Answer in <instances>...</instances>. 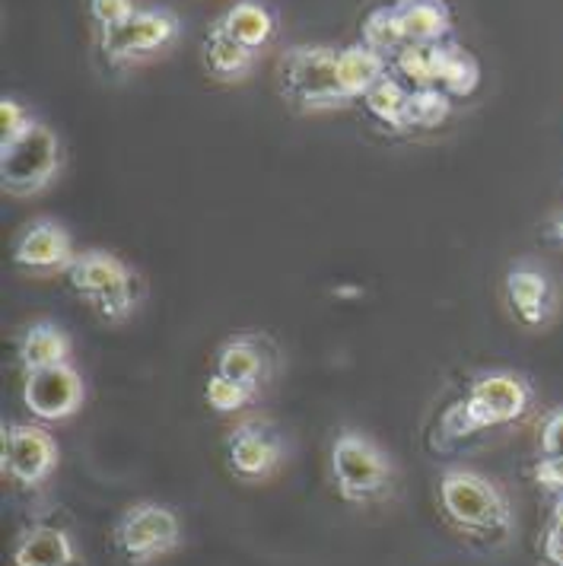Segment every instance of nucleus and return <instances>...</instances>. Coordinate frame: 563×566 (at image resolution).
Instances as JSON below:
<instances>
[{
    "instance_id": "f8f14e48",
    "label": "nucleus",
    "mask_w": 563,
    "mask_h": 566,
    "mask_svg": "<svg viewBox=\"0 0 563 566\" xmlns=\"http://www.w3.org/2000/svg\"><path fill=\"white\" fill-rule=\"evenodd\" d=\"M10 258H13V268L29 277H54V274H67L77 252H74L71 232L58 220L45 217L20 230V235L13 239Z\"/></svg>"
},
{
    "instance_id": "412c9836",
    "label": "nucleus",
    "mask_w": 563,
    "mask_h": 566,
    "mask_svg": "<svg viewBox=\"0 0 563 566\" xmlns=\"http://www.w3.org/2000/svg\"><path fill=\"white\" fill-rule=\"evenodd\" d=\"M481 83V64L471 52H465L456 42H439V64H436V86L442 93L471 96Z\"/></svg>"
},
{
    "instance_id": "6ab92c4d",
    "label": "nucleus",
    "mask_w": 563,
    "mask_h": 566,
    "mask_svg": "<svg viewBox=\"0 0 563 566\" xmlns=\"http://www.w3.org/2000/svg\"><path fill=\"white\" fill-rule=\"evenodd\" d=\"M217 27L223 29L230 39H236L239 45H246L252 52H261L274 39L278 20H274V13L264 3H258V0H239V3H232L230 10L217 20Z\"/></svg>"
},
{
    "instance_id": "1a4fd4ad",
    "label": "nucleus",
    "mask_w": 563,
    "mask_h": 566,
    "mask_svg": "<svg viewBox=\"0 0 563 566\" xmlns=\"http://www.w3.org/2000/svg\"><path fill=\"white\" fill-rule=\"evenodd\" d=\"M3 474L17 481L20 488H42L61 462L58 439L35 423H3V442H0Z\"/></svg>"
},
{
    "instance_id": "4be33fe9",
    "label": "nucleus",
    "mask_w": 563,
    "mask_h": 566,
    "mask_svg": "<svg viewBox=\"0 0 563 566\" xmlns=\"http://www.w3.org/2000/svg\"><path fill=\"white\" fill-rule=\"evenodd\" d=\"M452 115V96L439 86H420L410 90L405 105V134L408 130H434Z\"/></svg>"
},
{
    "instance_id": "c756f323",
    "label": "nucleus",
    "mask_w": 563,
    "mask_h": 566,
    "mask_svg": "<svg viewBox=\"0 0 563 566\" xmlns=\"http://www.w3.org/2000/svg\"><path fill=\"white\" fill-rule=\"evenodd\" d=\"M29 125H32V115H29L27 108L17 103V99L3 96V103H0V144L13 140V137L23 134Z\"/></svg>"
},
{
    "instance_id": "f257e3e1",
    "label": "nucleus",
    "mask_w": 563,
    "mask_h": 566,
    "mask_svg": "<svg viewBox=\"0 0 563 566\" xmlns=\"http://www.w3.org/2000/svg\"><path fill=\"white\" fill-rule=\"evenodd\" d=\"M436 496L446 522L465 538L503 544L512 535L510 496L481 471L449 468L436 484Z\"/></svg>"
},
{
    "instance_id": "9d476101",
    "label": "nucleus",
    "mask_w": 563,
    "mask_h": 566,
    "mask_svg": "<svg viewBox=\"0 0 563 566\" xmlns=\"http://www.w3.org/2000/svg\"><path fill=\"white\" fill-rule=\"evenodd\" d=\"M179 29V17L173 10L147 7V10H137L128 23L108 29V32H100V45H103V54L108 64H128V61L150 57L159 49L173 45Z\"/></svg>"
},
{
    "instance_id": "2eb2a0df",
    "label": "nucleus",
    "mask_w": 563,
    "mask_h": 566,
    "mask_svg": "<svg viewBox=\"0 0 563 566\" xmlns=\"http://www.w3.org/2000/svg\"><path fill=\"white\" fill-rule=\"evenodd\" d=\"M13 566H77L74 541L64 528L54 525H29L20 532L10 554Z\"/></svg>"
},
{
    "instance_id": "aec40b11",
    "label": "nucleus",
    "mask_w": 563,
    "mask_h": 566,
    "mask_svg": "<svg viewBox=\"0 0 563 566\" xmlns=\"http://www.w3.org/2000/svg\"><path fill=\"white\" fill-rule=\"evenodd\" d=\"M256 57L258 52L239 45V42L230 39L217 23L210 27V32H207L205 39V67L210 77L223 80V83L246 80L252 74V67H256Z\"/></svg>"
},
{
    "instance_id": "f03ea898",
    "label": "nucleus",
    "mask_w": 563,
    "mask_h": 566,
    "mask_svg": "<svg viewBox=\"0 0 563 566\" xmlns=\"http://www.w3.org/2000/svg\"><path fill=\"white\" fill-rule=\"evenodd\" d=\"M535 388L512 369H493L478 376L459 401L442 417V433L452 439L475 437L481 430L510 427L532 411Z\"/></svg>"
},
{
    "instance_id": "9b49d317",
    "label": "nucleus",
    "mask_w": 563,
    "mask_h": 566,
    "mask_svg": "<svg viewBox=\"0 0 563 566\" xmlns=\"http://www.w3.org/2000/svg\"><path fill=\"white\" fill-rule=\"evenodd\" d=\"M503 303L522 328H544L557 315L554 277L535 261H515L503 277Z\"/></svg>"
},
{
    "instance_id": "6e6552de",
    "label": "nucleus",
    "mask_w": 563,
    "mask_h": 566,
    "mask_svg": "<svg viewBox=\"0 0 563 566\" xmlns=\"http://www.w3.org/2000/svg\"><path fill=\"white\" fill-rule=\"evenodd\" d=\"M286 459V439L278 423L264 417H249L236 423L223 439V464L236 481L261 484L268 481Z\"/></svg>"
},
{
    "instance_id": "4468645a",
    "label": "nucleus",
    "mask_w": 563,
    "mask_h": 566,
    "mask_svg": "<svg viewBox=\"0 0 563 566\" xmlns=\"http://www.w3.org/2000/svg\"><path fill=\"white\" fill-rule=\"evenodd\" d=\"M213 373L236 379V382H249V386H264L271 376V354L268 344L252 335H236L220 344L217 357H213Z\"/></svg>"
},
{
    "instance_id": "39448f33",
    "label": "nucleus",
    "mask_w": 563,
    "mask_h": 566,
    "mask_svg": "<svg viewBox=\"0 0 563 566\" xmlns=\"http://www.w3.org/2000/svg\"><path fill=\"white\" fill-rule=\"evenodd\" d=\"M278 83L286 105H293L296 112H332L351 105L337 83V49L329 45L286 49L281 54Z\"/></svg>"
},
{
    "instance_id": "cd10ccee",
    "label": "nucleus",
    "mask_w": 563,
    "mask_h": 566,
    "mask_svg": "<svg viewBox=\"0 0 563 566\" xmlns=\"http://www.w3.org/2000/svg\"><path fill=\"white\" fill-rule=\"evenodd\" d=\"M538 459L563 464V405L544 413L538 427Z\"/></svg>"
},
{
    "instance_id": "393cba45",
    "label": "nucleus",
    "mask_w": 563,
    "mask_h": 566,
    "mask_svg": "<svg viewBox=\"0 0 563 566\" xmlns=\"http://www.w3.org/2000/svg\"><path fill=\"white\" fill-rule=\"evenodd\" d=\"M258 386H249V382H236V379H227L220 373H210L205 382V405L210 411L217 413H232L249 408L258 398Z\"/></svg>"
},
{
    "instance_id": "dca6fc26",
    "label": "nucleus",
    "mask_w": 563,
    "mask_h": 566,
    "mask_svg": "<svg viewBox=\"0 0 563 566\" xmlns=\"http://www.w3.org/2000/svg\"><path fill=\"white\" fill-rule=\"evenodd\" d=\"M17 360L23 376L71 363V335L58 322H35L17 340Z\"/></svg>"
},
{
    "instance_id": "a878e982",
    "label": "nucleus",
    "mask_w": 563,
    "mask_h": 566,
    "mask_svg": "<svg viewBox=\"0 0 563 566\" xmlns=\"http://www.w3.org/2000/svg\"><path fill=\"white\" fill-rule=\"evenodd\" d=\"M395 71L405 80L420 86H436V64H439V42L434 45H405L402 52L392 57Z\"/></svg>"
},
{
    "instance_id": "bb28decb",
    "label": "nucleus",
    "mask_w": 563,
    "mask_h": 566,
    "mask_svg": "<svg viewBox=\"0 0 563 566\" xmlns=\"http://www.w3.org/2000/svg\"><path fill=\"white\" fill-rule=\"evenodd\" d=\"M538 557L541 566H563V496H557L551 506L548 525L538 541Z\"/></svg>"
},
{
    "instance_id": "a211bd4d",
    "label": "nucleus",
    "mask_w": 563,
    "mask_h": 566,
    "mask_svg": "<svg viewBox=\"0 0 563 566\" xmlns=\"http://www.w3.org/2000/svg\"><path fill=\"white\" fill-rule=\"evenodd\" d=\"M385 77H388V57L376 49L357 42L337 52V83L351 103L366 99V93Z\"/></svg>"
},
{
    "instance_id": "f3484780",
    "label": "nucleus",
    "mask_w": 563,
    "mask_h": 566,
    "mask_svg": "<svg viewBox=\"0 0 563 566\" xmlns=\"http://www.w3.org/2000/svg\"><path fill=\"white\" fill-rule=\"evenodd\" d=\"M395 17L408 45L446 42L452 29V10L446 0H395Z\"/></svg>"
},
{
    "instance_id": "423d86ee",
    "label": "nucleus",
    "mask_w": 563,
    "mask_h": 566,
    "mask_svg": "<svg viewBox=\"0 0 563 566\" xmlns=\"http://www.w3.org/2000/svg\"><path fill=\"white\" fill-rule=\"evenodd\" d=\"M61 172V140L45 122L29 125L13 140L0 144V181L10 198L42 195Z\"/></svg>"
},
{
    "instance_id": "ddd939ff",
    "label": "nucleus",
    "mask_w": 563,
    "mask_h": 566,
    "mask_svg": "<svg viewBox=\"0 0 563 566\" xmlns=\"http://www.w3.org/2000/svg\"><path fill=\"white\" fill-rule=\"evenodd\" d=\"M86 401L83 376L71 363L23 376V408L42 423L71 420Z\"/></svg>"
},
{
    "instance_id": "7c9ffc66",
    "label": "nucleus",
    "mask_w": 563,
    "mask_h": 566,
    "mask_svg": "<svg viewBox=\"0 0 563 566\" xmlns=\"http://www.w3.org/2000/svg\"><path fill=\"white\" fill-rule=\"evenodd\" d=\"M544 235L551 239V242H557V245H563V207L548 220V227H544Z\"/></svg>"
},
{
    "instance_id": "0eeeda50",
    "label": "nucleus",
    "mask_w": 563,
    "mask_h": 566,
    "mask_svg": "<svg viewBox=\"0 0 563 566\" xmlns=\"http://www.w3.org/2000/svg\"><path fill=\"white\" fill-rule=\"evenodd\" d=\"M181 544V522L163 503H134L112 525V547L128 566H150Z\"/></svg>"
},
{
    "instance_id": "20e7f679",
    "label": "nucleus",
    "mask_w": 563,
    "mask_h": 566,
    "mask_svg": "<svg viewBox=\"0 0 563 566\" xmlns=\"http://www.w3.org/2000/svg\"><path fill=\"white\" fill-rule=\"evenodd\" d=\"M329 474L337 496L351 506H369L395 488V462L383 446L359 430H341L329 449Z\"/></svg>"
},
{
    "instance_id": "c85d7f7f",
    "label": "nucleus",
    "mask_w": 563,
    "mask_h": 566,
    "mask_svg": "<svg viewBox=\"0 0 563 566\" xmlns=\"http://www.w3.org/2000/svg\"><path fill=\"white\" fill-rule=\"evenodd\" d=\"M134 13H137L134 0H90V17L100 27V32L128 23Z\"/></svg>"
},
{
    "instance_id": "7ed1b4c3",
    "label": "nucleus",
    "mask_w": 563,
    "mask_h": 566,
    "mask_svg": "<svg viewBox=\"0 0 563 566\" xmlns=\"http://www.w3.org/2000/svg\"><path fill=\"white\" fill-rule=\"evenodd\" d=\"M64 277H67V286L83 303H90L103 322L122 325L137 312L140 277L128 261L115 252H105V249L77 252Z\"/></svg>"
},
{
    "instance_id": "5701e85b",
    "label": "nucleus",
    "mask_w": 563,
    "mask_h": 566,
    "mask_svg": "<svg viewBox=\"0 0 563 566\" xmlns=\"http://www.w3.org/2000/svg\"><path fill=\"white\" fill-rule=\"evenodd\" d=\"M408 93L402 80H395L392 74L385 80H379L369 93H366V108L369 115L385 125L395 134H405V105H408Z\"/></svg>"
},
{
    "instance_id": "b1692460",
    "label": "nucleus",
    "mask_w": 563,
    "mask_h": 566,
    "mask_svg": "<svg viewBox=\"0 0 563 566\" xmlns=\"http://www.w3.org/2000/svg\"><path fill=\"white\" fill-rule=\"evenodd\" d=\"M363 45L376 49V52L385 54L388 61L408 45L405 35H402V27H398V17H395V7H392V3L376 7V10L363 20Z\"/></svg>"
}]
</instances>
